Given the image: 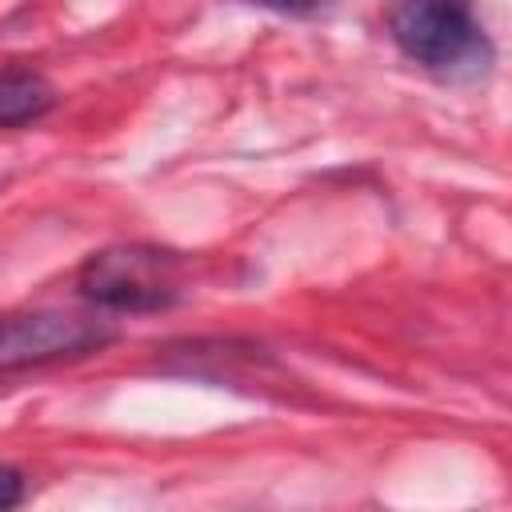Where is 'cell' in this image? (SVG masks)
I'll return each instance as SVG.
<instances>
[{
  "label": "cell",
  "instance_id": "6da1fadb",
  "mask_svg": "<svg viewBox=\"0 0 512 512\" xmlns=\"http://www.w3.org/2000/svg\"><path fill=\"white\" fill-rule=\"evenodd\" d=\"M188 260L156 244H108L76 272V292L104 312H164L184 292Z\"/></svg>",
  "mask_w": 512,
  "mask_h": 512
},
{
  "label": "cell",
  "instance_id": "7a4b0ae2",
  "mask_svg": "<svg viewBox=\"0 0 512 512\" xmlns=\"http://www.w3.org/2000/svg\"><path fill=\"white\" fill-rule=\"evenodd\" d=\"M388 32L412 64L444 76H476L492 64V44L472 0H396Z\"/></svg>",
  "mask_w": 512,
  "mask_h": 512
},
{
  "label": "cell",
  "instance_id": "5b68a950",
  "mask_svg": "<svg viewBox=\"0 0 512 512\" xmlns=\"http://www.w3.org/2000/svg\"><path fill=\"white\" fill-rule=\"evenodd\" d=\"M252 4H260V8H272V12H284V16H304V12L320 8L324 0H252Z\"/></svg>",
  "mask_w": 512,
  "mask_h": 512
},
{
  "label": "cell",
  "instance_id": "3957f363",
  "mask_svg": "<svg viewBox=\"0 0 512 512\" xmlns=\"http://www.w3.org/2000/svg\"><path fill=\"white\" fill-rule=\"evenodd\" d=\"M116 340V324L96 312L20 308L0 312V376L56 360H80Z\"/></svg>",
  "mask_w": 512,
  "mask_h": 512
},
{
  "label": "cell",
  "instance_id": "277c9868",
  "mask_svg": "<svg viewBox=\"0 0 512 512\" xmlns=\"http://www.w3.org/2000/svg\"><path fill=\"white\" fill-rule=\"evenodd\" d=\"M24 500V472L12 464H0V508H16Z\"/></svg>",
  "mask_w": 512,
  "mask_h": 512
}]
</instances>
